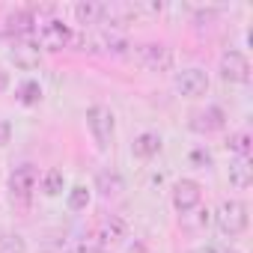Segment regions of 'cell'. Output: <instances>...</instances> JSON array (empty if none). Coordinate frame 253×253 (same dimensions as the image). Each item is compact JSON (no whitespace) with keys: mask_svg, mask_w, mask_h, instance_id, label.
I'll return each instance as SVG.
<instances>
[{"mask_svg":"<svg viewBox=\"0 0 253 253\" xmlns=\"http://www.w3.org/2000/svg\"><path fill=\"white\" fill-rule=\"evenodd\" d=\"M39 185V170L30 167V164H21L9 173V194L18 197V200H27Z\"/></svg>","mask_w":253,"mask_h":253,"instance_id":"7","label":"cell"},{"mask_svg":"<svg viewBox=\"0 0 253 253\" xmlns=\"http://www.w3.org/2000/svg\"><path fill=\"white\" fill-rule=\"evenodd\" d=\"M95 191H98L101 197H116V194H122V191H125L122 173H119V170H101V173L95 176Z\"/></svg>","mask_w":253,"mask_h":253,"instance_id":"14","label":"cell"},{"mask_svg":"<svg viewBox=\"0 0 253 253\" xmlns=\"http://www.w3.org/2000/svg\"><path fill=\"white\" fill-rule=\"evenodd\" d=\"M75 42V33L69 24H63L60 18H48V21H36V45L45 51H63Z\"/></svg>","mask_w":253,"mask_h":253,"instance_id":"2","label":"cell"},{"mask_svg":"<svg viewBox=\"0 0 253 253\" xmlns=\"http://www.w3.org/2000/svg\"><path fill=\"white\" fill-rule=\"evenodd\" d=\"M226 253H238V250H226Z\"/></svg>","mask_w":253,"mask_h":253,"instance_id":"28","label":"cell"},{"mask_svg":"<svg viewBox=\"0 0 253 253\" xmlns=\"http://www.w3.org/2000/svg\"><path fill=\"white\" fill-rule=\"evenodd\" d=\"M188 253H217V247H214V244H200V247H194V250H188Z\"/></svg>","mask_w":253,"mask_h":253,"instance_id":"25","label":"cell"},{"mask_svg":"<svg viewBox=\"0 0 253 253\" xmlns=\"http://www.w3.org/2000/svg\"><path fill=\"white\" fill-rule=\"evenodd\" d=\"M229 185L238 188V191L253 185V164H250V158H235L229 164Z\"/></svg>","mask_w":253,"mask_h":253,"instance_id":"15","label":"cell"},{"mask_svg":"<svg viewBox=\"0 0 253 253\" xmlns=\"http://www.w3.org/2000/svg\"><path fill=\"white\" fill-rule=\"evenodd\" d=\"M36 27V18H33V12L30 9H18V12H12L9 18H6V24L0 27V33H12V36H27L30 30Z\"/></svg>","mask_w":253,"mask_h":253,"instance_id":"13","label":"cell"},{"mask_svg":"<svg viewBox=\"0 0 253 253\" xmlns=\"http://www.w3.org/2000/svg\"><path fill=\"white\" fill-rule=\"evenodd\" d=\"M63 188H66V176H63L60 170H48V173L42 176V194H45V197H60Z\"/></svg>","mask_w":253,"mask_h":253,"instance_id":"18","label":"cell"},{"mask_svg":"<svg viewBox=\"0 0 253 253\" xmlns=\"http://www.w3.org/2000/svg\"><path fill=\"white\" fill-rule=\"evenodd\" d=\"M86 128H89L95 146H98L101 152H107V146H110V140H113V131H116V116H113V110H110L107 104H92V107H86Z\"/></svg>","mask_w":253,"mask_h":253,"instance_id":"1","label":"cell"},{"mask_svg":"<svg viewBox=\"0 0 253 253\" xmlns=\"http://www.w3.org/2000/svg\"><path fill=\"white\" fill-rule=\"evenodd\" d=\"M78 253H101V247H98V241H95V238H89V241H81Z\"/></svg>","mask_w":253,"mask_h":253,"instance_id":"24","label":"cell"},{"mask_svg":"<svg viewBox=\"0 0 253 253\" xmlns=\"http://www.w3.org/2000/svg\"><path fill=\"white\" fill-rule=\"evenodd\" d=\"M125 235H128V226H125V220H122L119 214H110V217H104V220L98 223L95 241H98V247L104 250V247H113V244H119Z\"/></svg>","mask_w":253,"mask_h":253,"instance_id":"9","label":"cell"},{"mask_svg":"<svg viewBox=\"0 0 253 253\" xmlns=\"http://www.w3.org/2000/svg\"><path fill=\"white\" fill-rule=\"evenodd\" d=\"M66 203H69V209H72V211H84V209L89 206V191H86L84 185H75V188L69 191Z\"/></svg>","mask_w":253,"mask_h":253,"instance_id":"21","label":"cell"},{"mask_svg":"<svg viewBox=\"0 0 253 253\" xmlns=\"http://www.w3.org/2000/svg\"><path fill=\"white\" fill-rule=\"evenodd\" d=\"M214 223L223 235H241L247 229V206L241 200H223L214 211Z\"/></svg>","mask_w":253,"mask_h":253,"instance_id":"3","label":"cell"},{"mask_svg":"<svg viewBox=\"0 0 253 253\" xmlns=\"http://www.w3.org/2000/svg\"><path fill=\"white\" fill-rule=\"evenodd\" d=\"M200 200H203V188H200L194 179H179V182L173 185V209H176V211L188 214L191 209L200 206Z\"/></svg>","mask_w":253,"mask_h":253,"instance_id":"8","label":"cell"},{"mask_svg":"<svg viewBox=\"0 0 253 253\" xmlns=\"http://www.w3.org/2000/svg\"><path fill=\"white\" fill-rule=\"evenodd\" d=\"M24 250H27V244L21 235H15V232L0 235V253H24Z\"/></svg>","mask_w":253,"mask_h":253,"instance_id":"22","label":"cell"},{"mask_svg":"<svg viewBox=\"0 0 253 253\" xmlns=\"http://www.w3.org/2000/svg\"><path fill=\"white\" fill-rule=\"evenodd\" d=\"M84 45H89V51H104V54H122L125 48H128V42H125L116 30H101V33H92L84 39Z\"/></svg>","mask_w":253,"mask_h":253,"instance_id":"11","label":"cell"},{"mask_svg":"<svg viewBox=\"0 0 253 253\" xmlns=\"http://www.w3.org/2000/svg\"><path fill=\"white\" fill-rule=\"evenodd\" d=\"M6 86H9V75H6V72H0V92H3Z\"/></svg>","mask_w":253,"mask_h":253,"instance_id":"27","label":"cell"},{"mask_svg":"<svg viewBox=\"0 0 253 253\" xmlns=\"http://www.w3.org/2000/svg\"><path fill=\"white\" fill-rule=\"evenodd\" d=\"M131 152H134V158H143V161H146V158H152V155L161 152V137H158L155 131H143V134L134 137Z\"/></svg>","mask_w":253,"mask_h":253,"instance_id":"16","label":"cell"},{"mask_svg":"<svg viewBox=\"0 0 253 253\" xmlns=\"http://www.w3.org/2000/svg\"><path fill=\"white\" fill-rule=\"evenodd\" d=\"M191 158H194L197 164H209V152H200V149H197V152H194Z\"/></svg>","mask_w":253,"mask_h":253,"instance_id":"26","label":"cell"},{"mask_svg":"<svg viewBox=\"0 0 253 253\" xmlns=\"http://www.w3.org/2000/svg\"><path fill=\"white\" fill-rule=\"evenodd\" d=\"M220 78L229 84H247L250 81V60L241 51H223L220 57Z\"/></svg>","mask_w":253,"mask_h":253,"instance_id":"6","label":"cell"},{"mask_svg":"<svg viewBox=\"0 0 253 253\" xmlns=\"http://www.w3.org/2000/svg\"><path fill=\"white\" fill-rule=\"evenodd\" d=\"M18 101L21 104H39L42 101V84L39 81H24L18 86Z\"/></svg>","mask_w":253,"mask_h":253,"instance_id":"19","label":"cell"},{"mask_svg":"<svg viewBox=\"0 0 253 253\" xmlns=\"http://www.w3.org/2000/svg\"><path fill=\"white\" fill-rule=\"evenodd\" d=\"M176 92L185 95V98H200V95H206V92H209V75H206L203 69H197V66L182 69V72L176 75Z\"/></svg>","mask_w":253,"mask_h":253,"instance_id":"5","label":"cell"},{"mask_svg":"<svg viewBox=\"0 0 253 253\" xmlns=\"http://www.w3.org/2000/svg\"><path fill=\"white\" fill-rule=\"evenodd\" d=\"M9 137H12V125H9L6 119H0V146H6Z\"/></svg>","mask_w":253,"mask_h":253,"instance_id":"23","label":"cell"},{"mask_svg":"<svg viewBox=\"0 0 253 253\" xmlns=\"http://www.w3.org/2000/svg\"><path fill=\"white\" fill-rule=\"evenodd\" d=\"M12 63L18 66V69H24V72H30V69H36L39 66V60H42V54H39V45L36 42H30V39H21V42H15V48H12Z\"/></svg>","mask_w":253,"mask_h":253,"instance_id":"12","label":"cell"},{"mask_svg":"<svg viewBox=\"0 0 253 253\" xmlns=\"http://www.w3.org/2000/svg\"><path fill=\"white\" fill-rule=\"evenodd\" d=\"M75 21L78 24H98L101 21V3H95V0H81V3H75Z\"/></svg>","mask_w":253,"mask_h":253,"instance_id":"17","label":"cell"},{"mask_svg":"<svg viewBox=\"0 0 253 253\" xmlns=\"http://www.w3.org/2000/svg\"><path fill=\"white\" fill-rule=\"evenodd\" d=\"M226 149H229V152H235L238 158H247V155H250V134H247V131L232 134V137L226 140Z\"/></svg>","mask_w":253,"mask_h":253,"instance_id":"20","label":"cell"},{"mask_svg":"<svg viewBox=\"0 0 253 253\" xmlns=\"http://www.w3.org/2000/svg\"><path fill=\"white\" fill-rule=\"evenodd\" d=\"M137 63L146 72H170L173 69V48L161 42H146L137 48Z\"/></svg>","mask_w":253,"mask_h":253,"instance_id":"4","label":"cell"},{"mask_svg":"<svg viewBox=\"0 0 253 253\" xmlns=\"http://www.w3.org/2000/svg\"><path fill=\"white\" fill-rule=\"evenodd\" d=\"M226 125V113H223V107H217V104H209L206 110H200V113H194V119H191V128L194 131H220Z\"/></svg>","mask_w":253,"mask_h":253,"instance_id":"10","label":"cell"}]
</instances>
